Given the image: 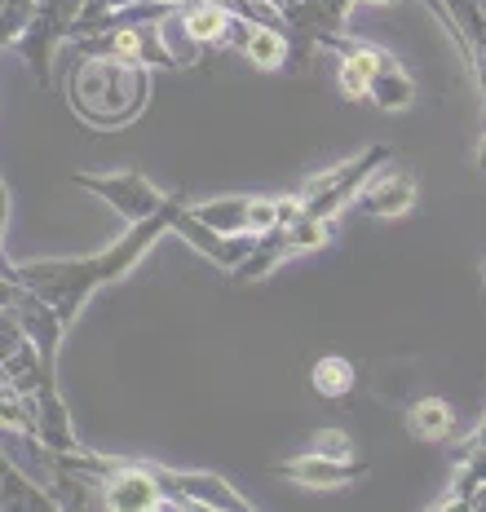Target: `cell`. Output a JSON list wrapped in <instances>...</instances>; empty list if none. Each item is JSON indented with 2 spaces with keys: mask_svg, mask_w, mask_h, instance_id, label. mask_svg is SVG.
I'll use <instances>...</instances> for the list:
<instances>
[{
  "mask_svg": "<svg viewBox=\"0 0 486 512\" xmlns=\"http://www.w3.org/2000/svg\"><path fill=\"white\" fill-rule=\"evenodd\" d=\"M358 5H394V0H358Z\"/></svg>",
  "mask_w": 486,
  "mask_h": 512,
  "instance_id": "16",
  "label": "cell"
},
{
  "mask_svg": "<svg viewBox=\"0 0 486 512\" xmlns=\"http://www.w3.org/2000/svg\"><path fill=\"white\" fill-rule=\"evenodd\" d=\"M473 164H478V173H486V137L478 142V155H473Z\"/></svg>",
  "mask_w": 486,
  "mask_h": 512,
  "instance_id": "15",
  "label": "cell"
},
{
  "mask_svg": "<svg viewBox=\"0 0 486 512\" xmlns=\"http://www.w3.org/2000/svg\"><path fill=\"white\" fill-rule=\"evenodd\" d=\"M354 204H358V212H367V217H403V212L416 208V177L380 168V173L363 181Z\"/></svg>",
  "mask_w": 486,
  "mask_h": 512,
  "instance_id": "5",
  "label": "cell"
},
{
  "mask_svg": "<svg viewBox=\"0 0 486 512\" xmlns=\"http://www.w3.org/2000/svg\"><path fill=\"white\" fill-rule=\"evenodd\" d=\"M230 27H235V18H230L221 5H195L186 14V31L195 40H226Z\"/></svg>",
  "mask_w": 486,
  "mask_h": 512,
  "instance_id": "12",
  "label": "cell"
},
{
  "mask_svg": "<svg viewBox=\"0 0 486 512\" xmlns=\"http://www.w3.org/2000/svg\"><path fill=\"white\" fill-rule=\"evenodd\" d=\"M310 384H314V393H319V398L341 402V398H350V393H354L358 367L350 358H341V354H323L319 362H314V371H310Z\"/></svg>",
  "mask_w": 486,
  "mask_h": 512,
  "instance_id": "9",
  "label": "cell"
},
{
  "mask_svg": "<svg viewBox=\"0 0 486 512\" xmlns=\"http://www.w3.org/2000/svg\"><path fill=\"white\" fill-rule=\"evenodd\" d=\"M243 53L252 58V67H283L288 62V36H283L279 27H252L248 40H243Z\"/></svg>",
  "mask_w": 486,
  "mask_h": 512,
  "instance_id": "11",
  "label": "cell"
},
{
  "mask_svg": "<svg viewBox=\"0 0 486 512\" xmlns=\"http://www.w3.org/2000/svg\"><path fill=\"white\" fill-rule=\"evenodd\" d=\"M403 424H407V433L416 437V442L438 446V442H447V437L456 433V407H451L447 398H433V393H425V398H416L407 407Z\"/></svg>",
  "mask_w": 486,
  "mask_h": 512,
  "instance_id": "7",
  "label": "cell"
},
{
  "mask_svg": "<svg viewBox=\"0 0 486 512\" xmlns=\"http://www.w3.org/2000/svg\"><path fill=\"white\" fill-rule=\"evenodd\" d=\"M336 234V221H319V217H292V221H279L270 226L266 234H257L261 243H252V252L235 265L239 279H261L270 274L274 265H283L288 256H301V252H314V248H327Z\"/></svg>",
  "mask_w": 486,
  "mask_h": 512,
  "instance_id": "2",
  "label": "cell"
},
{
  "mask_svg": "<svg viewBox=\"0 0 486 512\" xmlns=\"http://www.w3.org/2000/svg\"><path fill=\"white\" fill-rule=\"evenodd\" d=\"M367 102H376L380 111H407V106L416 102V80L407 76V67L394 53H385V58L376 62L372 80H367Z\"/></svg>",
  "mask_w": 486,
  "mask_h": 512,
  "instance_id": "6",
  "label": "cell"
},
{
  "mask_svg": "<svg viewBox=\"0 0 486 512\" xmlns=\"http://www.w3.org/2000/svg\"><path fill=\"white\" fill-rule=\"evenodd\" d=\"M354 5L358 0H279V14L288 23V58L301 67L314 45L345 36Z\"/></svg>",
  "mask_w": 486,
  "mask_h": 512,
  "instance_id": "3",
  "label": "cell"
},
{
  "mask_svg": "<svg viewBox=\"0 0 486 512\" xmlns=\"http://www.w3.org/2000/svg\"><path fill=\"white\" fill-rule=\"evenodd\" d=\"M279 477H288V482H297L301 490H345L354 482H363L367 473H372V464L367 460H332V455L323 451H310V455H297V460L279 464L274 468Z\"/></svg>",
  "mask_w": 486,
  "mask_h": 512,
  "instance_id": "4",
  "label": "cell"
},
{
  "mask_svg": "<svg viewBox=\"0 0 486 512\" xmlns=\"http://www.w3.org/2000/svg\"><path fill=\"white\" fill-rule=\"evenodd\" d=\"M469 442H473V446H482V451H486V415H482V424H478V433H473V437H469Z\"/></svg>",
  "mask_w": 486,
  "mask_h": 512,
  "instance_id": "14",
  "label": "cell"
},
{
  "mask_svg": "<svg viewBox=\"0 0 486 512\" xmlns=\"http://www.w3.org/2000/svg\"><path fill=\"white\" fill-rule=\"evenodd\" d=\"M204 226L221 234H252V199H221V204H204L195 212Z\"/></svg>",
  "mask_w": 486,
  "mask_h": 512,
  "instance_id": "10",
  "label": "cell"
},
{
  "mask_svg": "<svg viewBox=\"0 0 486 512\" xmlns=\"http://www.w3.org/2000/svg\"><path fill=\"white\" fill-rule=\"evenodd\" d=\"M389 164V151L385 146H367V151H358L354 159H345V164L327 168L323 177H314L310 186L297 195V217H319V221H336V212L350 208L354 195L363 190V181L380 173V168Z\"/></svg>",
  "mask_w": 486,
  "mask_h": 512,
  "instance_id": "1",
  "label": "cell"
},
{
  "mask_svg": "<svg viewBox=\"0 0 486 512\" xmlns=\"http://www.w3.org/2000/svg\"><path fill=\"white\" fill-rule=\"evenodd\" d=\"M482 283H486V261H482Z\"/></svg>",
  "mask_w": 486,
  "mask_h": 512,
  "instance_id": "17",
  "label": "cell"
},
{
  "mask_svg": "<svg viewBox=\"0 0 486 512\" xmlns=\"http://www.w3.org/2000/svg\"><path fill=\"white\" fill-rule=\"evenodd\" d=\"M486 490V451L482 446H473L469 442V455L460 460L456 468V482H451V495L447 499H438V512H451V508H473V499H478Z\"/></svg>",
  "mask_w": 486,
  "mask_h": 512,
  "instance_id": "8",
  "label": "cell"
},
{
  "mask_svg": "<svg viewBox=\"0 0 486 512\" xmlns=\"http://www.w3.org/2000/svg\"><path fill=\"white\" fill-rule=\"evenodd\" d=\"M314 451L332 455V460H358L354 437H350V433H341V429H323L319 437H314Z\"/></svg>",
  "mask_w": 486,
  "mask_h": 512,
  "instance_id": "13",
  "label": "cell"
}]
</instances>
